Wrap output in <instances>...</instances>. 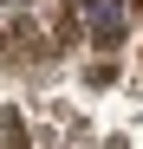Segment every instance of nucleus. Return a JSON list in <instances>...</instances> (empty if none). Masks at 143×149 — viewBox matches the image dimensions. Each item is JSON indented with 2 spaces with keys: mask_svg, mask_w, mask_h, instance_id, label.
Instances as JSON below:
<instances>
[{
  "mask_svg": "<svg viewBox=\"0 0 143 149\" xmlns=\"http://www.w3.org/2000/svg\"><path fill=\"white\" fill-rule=\"evenodd\" d=\"M78 26H85L91 45H124L130 7H124V0H78Z\"/></svg>",
  "mask_w": 143,
  "mask_h": 149,
  "instance_id": "f257e3e1",
  "label": "nucleus"
},
{
  "mask_svg": "<svg viewBox=\"0 0 143 149\" xmlns=\"http://www.w3.org/2000/svg\"><path fill=\"white\" fill-rule=\"evenodd\" d=\"M0 136H7V149H26V123L7 117V123H0Z\"/></svg>",
  "mask_w": 143,
  "mask_h": 149,
  "instance_id": "f03ea898",
  "label": "nucleus"
},
{
  "mask_svg": "<svg viewBox=\"0 0 143 149\" xmlns=\"http://www.w3.org/2000/svg\"><path fill=\"white\" fill-rule=\"evenodd\" d=\"M130 13H143V0H130Z\"/></svg>",
  "mask_w": 143,
  "mask_h": 149,
  "instance_id": "7ed1b4c3",
  "label": "nucleus"
},
{
  "mask_svg": "<svg viewBox=\"0 0 143 149\" xmlns=\"http://www.w3.org/2000/svg\"><path fill=\"white\" fill-rule=\"evenodd\" d=\"M0 7H7V0H0Z\"/></svg>",
  "mask_w": 143,
  "mask_h": 149,
  "instance_id": "20e7f679",
  "label": "nucleus"
}]
</instances>
